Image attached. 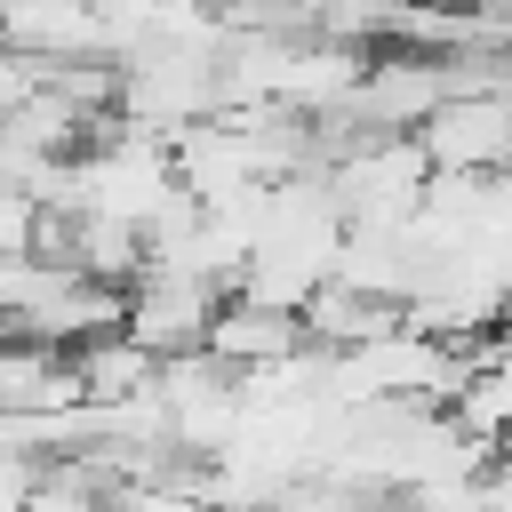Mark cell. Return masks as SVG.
<instances>
[{"label": "cell", "mask_w": 512, "mask_h": 512, "mask_svg": "<svg viewBox=\"0 0 512 512\" xmlns=\"http://www.w3.org/2000/svg\"><path fill=\"white\" fill-rule=\"evenodd\" d=\"M432 176H440V168H432V152H424L416 136H360V144H344L336 168H328V184H336V200H344L352 224H408V216L424 208Z\"/></svg>", "instance_id": "1"}, {"label": "cell", "mask_w": 512, "mask_h": 512, "mask_svg": "<svg viewBox=\"0 0 512 512\" xmlns=\"http://www.w3.org/2000/svg\"><path fill=\"white\" fill-rule=\"evenodd\" d=\"M224 296H232V288H216V280H200V272H144V280L128 288V336L152 344L160 360H184V352L208 344V320H216Z\"/></svg>", "instance_id": "3"}, {"label": "cell", "mask_w": 512, "mask_h": 512, "mask_svg": "<svg viewBox=\"0 0 512 512\" xmlns=\"http://www.w3.org/2000/svg\"><path fill=\"white\" fill-rule=\"evenodd\" d=\"M80 376H88V400H96V408H120V400H144V392L160 384V352L136 344L128 328H112V336L80 344Z\"/></svg>", "instance_id": "5"}, {"label": "cell", "mask_w": 512, "mask_h": 512, "mask_svg": "<svg viewBox=\"0 0 512 512\" xmlns=\"http://www.w3.org/2000/svg\"><path fill=\"white\" fill-rule=\"evenodd\" d=\"M304 344H312V320H304V312H272V304H248V296H224L216 320H208V344H200V352H216L232 376H248V368L296 360Z\"/></svg>", "instance_id": "4"}, {"label": "cell", "mask_w": 512, "mask_h": 512, "mask_svg": "<svg viewBox=\"0 0 512 512\" xmlns=\"http://www.w3.org/2000/svg\"><path fill=\"white\" fill-rule=\"evenodd\" d=\"M416 144L432 152L440 176H504L512 168V96L496 88H456L424 128Z\"/></svg>", "instance_id": "2"}]
</instances>
